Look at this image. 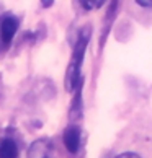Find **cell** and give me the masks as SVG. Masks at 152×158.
Masks as SVG:
<instances>
[{
  "mask_svg": "<svg viewBox=\"0 0 152 158\" xmlns=\"http://www.w3.org/2000/svg\"><path fill=\"white\" fill-rule=\"evenodd\" d=\"M89 28H84L80 30L79 33V38H77V43H75V48L72 52V60L67 67V72H66V90L67 91H74L77 88V85H80V69H82V62H84V54H85V49H87V44H89Z\"/></svg>",
  "mask_w": 152,
  "mask_h": 158,
  "instance_id": "cell-1",
  "label": "cell"
},
{
  "mask_svg": "<svg viewBox=\"0 0 152 158\" xmlns=\"http://www.w3.org/2000/svg\"><path fill=\"white\" fill-rule=\"evenodd\" d=\"M64 145L66 148L71 152V153H77L79 147H80V129L77 126H69L66 131H64Z\"/></svg>",
  "mask_w": 152,
  "mask_h": 158,
  "instance_id": "cell-2",
  "label": "cell"
},
{
  "mask_svg": "<svg viewBox=\"0 0 152 158\" xmlns=\"http://www.w3.org/2000/svg\"><path fill=\"white\" fill-rule=\"evenodd\" d=\"M16 30H18V20L15 16H5L0 23V38L5 44H10Z\"/></svg>",
  "mask_w": 152,
  "mask_h": 158,
  "instance_id": "cell-3",
  "label": "cell"
},
{
  "mask_svg": "<svg viewBox=\"0 0 152 158\" xmlns=\"http://www.w3.org/2000/svg\"><path fill=\"white\" fill-rule=\"evenodd\" d=\"M51 155V143L48 139L34 140L28 148V158H49Z\"/></svg>",
  "mask_w": 152,
  "mask_h": 158,
  "instance_id": "cell-4",
  "label": "cell"
},
{
  "mask_svg": "<svg viewBox=\"0 0 152 158\" xmlns=\"http://www.w3.org/2000/svg\"><path fill=\"white\" fill-rule=\"evenodd\" d=\"M18 156V147L11 139L0 140V158H16Z\"/></svg>",
  "mask_w": 152,
  "mask_h": 158,
  "instance_id": "cell-5",
  "label": "cell"
},
{
  "mask_svg": "<svg viewBox=\"0 0 152 158\" xmlns=\"http://www.w3.org/2000/svg\"><path fill=\"white\" fill-rule=\"evenodd\" d=\"M80 3L85 10H95L103 5V0H80Z\"/></svg>",
  "mask_w": 152,
  "mask_h": 158,
  "instance_id": "cell-6",
  "label": "cell"
},
{
  "mask_svg": "<svg viewBox=\"0 0 152 158\" xmlns=\"http://www.w3.org/2000/svg\"><path fill=\"white\" fill-rule=\"evenodd\" d=\"M116 158H141L137 153H132V152H124V153H121V155H118Z\"/></svg>",
  "mask_w": 152,
  "mask_h": 158,
  "instance_id": "cell-7",
  "label": "cell"
},
{
  "mask_svg": "<svg viewBox=\"0 0 152 158\" xmlns=\"http://www.w3.org/2000/svg\"><path fill=\"white\" fill-rule=\"evenodd\" d=\"M136 3L141 7H152V0H136Z\"/></svg>",
  "mask_w": 152,
  "mask_h": 158,
  "instance_id": "cell-8",
  "label": "cell"
},
{
  "mask_svg": "<svg viewBox=\"0 0 152 158\" xmlns=\"http://www.w3.org/2000/svg\"><path fill=\"white\" fill-rule=\"evenodd\" d=\"M52 3H54V0H41V5H43L44 8H48V7H51Z\"/></svg>",
  "mask_w": 152,
  "mask_h": 158,
  "instance_id": "cell-9",
  "label": "cell"
}]
</instances>
